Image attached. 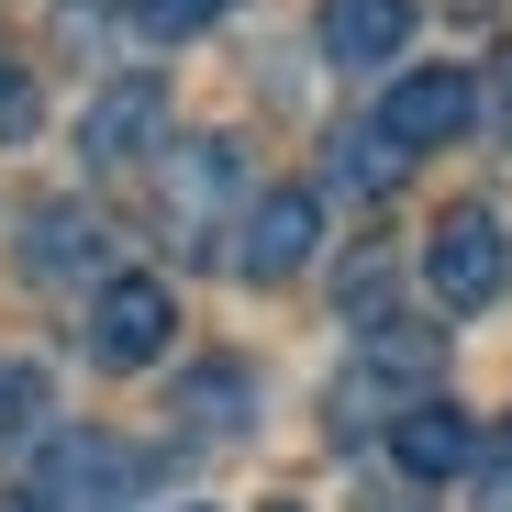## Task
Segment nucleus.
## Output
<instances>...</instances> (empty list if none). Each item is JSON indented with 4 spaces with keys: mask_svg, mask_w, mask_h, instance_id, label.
Wrapping results in <instances>:
<instances>
[{
    "mask_svg": "<svg viewBox=\"0 0 512 512\" xmlns=\"http://www.w3.org/2000/svg\"><path fill=\"white\" fill-rule=\"evenodd\" d=\"M312 245H323V201L301 190V179H279V190H256L245 212H234V279L245 290H279V279H301L312 268Z\"/></svg>",
    "mask_w": 512,
    "mask_h": 512,
    "instance_id": "nucleus-3",
    "label": "nucleus"
},
{
    "mask_svg": "<svg viewBox=\"0 0 512 512\" xmlns=\"http://www.w3.org/2000/svg\"><path fill=\"white\" fill-rule=\"evenodd\" d=\"M479 123H490V134H501V145H512V45H501V56H490V90H479Z\"/></svg>",
    "mask_w": 512,
    "mask_h": 512,
    "instance_id": "nucleus-18",
    "label": "nucleus"
},
{
    "mask_svg": "<svg viewBox=\"0 0 512 512\" xmlns=\"http://www.w3.org/2000/svg\"><path fill=\"white\" fill-rule=\"evenodd\" d=\"M134 468H145V457H134L123 435H56V446H45V479H34L23 501H34V512H101L112 490H134Z\"/></svg>",
    "mask_w": 512,
    "mask_h": 512,
    "instance_id": "nucleus-6",
    "label": "nucleus"
},
{
    "mask_svg": "<svg viewBox=\"0 0 512 512\" xmlns=\"http://www.w3.org/2000/svg\"><path fill=\"white\" fill-rule=\"evenodd\" d=\"M167 412H179V435L234 446V435H245V412H256V368H245V357H201V368L179 379V401H167Z\"/></svg>",
    "mask_w": 512,
    "mask_h": 512,
    "instance_id": "nucleus-9",
    "label": "nucleus"
},
{
    "mask_svg": "<svg viewBox=\"0 0 512 512\" xmlns=\"http://www.w3.org/2000/svg\"><path fill=\"white\" fill-rule=\"evenodd\" d=\"M45 435V368L34 357H0V446Z\"/></svg>",
    "mask_w": 512,
    "mask_h": 512,
    "instance_id": "nucleus-15",
    "label": "nucleus"
},
{
    "mask_svg": "<svg viewBox=\"0 0 512 512\" xmlns=\"http://www.w3.org/2000/svg\"><path fill=\"white\" fill-rule=\"evenodd\" d=\"M390 457H401V479L446 490V479H468V468H479V435H468V412L435 390V401H412V412L390 423Z\"/></svg>",
    "mask_w": 512,
    "mask_h": 512,
    "instance_id": "nucleus-8",
    "label": "nucleus"
},
{
    "mask_svg": "<svg viewBox=\"0 0 512 512\" xmlns=\"http://www.w3.org/2000/svg\"><path fill=\"white\" fill-rule=\"evenodd\" d=\"M312 34H323V56H334V67H379V56H401V45H412V0H323Z\"/></svg>",
    "mask_w": 512,
    "mask_h": 512,
    "instance_id": "nucleus-10",
    "label": "nucleus"
},
{
    "mask_svg": "<svg viewBox=\"0 0 512 512\" xmlns=\"http://www.w3.org/2000/svg\"><path fill=\"white\" fill-rule=\"evenodd\" d=\"M167 334H179V301H167V279L123 268L90 290V312H78V346H90V368H156Z\"/></svg>",
    "mask_w": 512,
    "mask_h": 512,
    "instance_id": "nucleus-4",
    "label": "nucleus"
},
{
    "mask_svg": "<svg viewBox=\"0 0 512 512\" xmlns=\"http://www.w3.org/2000/svg\"><path fill=\"white\" fill-rule=\"evenodd\" d=\"M323 179L346 190V201H390V190L412 179V145H401L390 123H346V134L323 145Z\"/></svg>",
    "mask_w": 512,
    "mask_h": 512,
    "instance_id": "nucleus-11",
    "label": "nucleus"
},
{
    "mask_svg": "<svg viewBox=\"0 0 512 512\" xmlns=\"http://www.w3.org/2000/svg\"><path fill=\"white\" fill-rule=\"evenodd\" d=\"M379 123L423 156V145H457L468 123H479V90L457 67H412V78H390V101H379Z\"/></svg>",
    "mask_w": 512,
    "mask_h": 512,
    "instance_id": "nucleus-7",
    "label": "nucleus"
},
{
    "mask_svg": "<svg viewBox=\"0 0 512 512\" xmlns=\"http://www.w3.org/2000/svg\"><path fill=\"white\" fill-rule=\"evenodd\" d=\"M145 145H167V78H112V90H90V112H78V156L90 167H134Z\"/></svg>",
    "mask_w": 512,
    "mask_h": 512,
    "instance_id": "nucleus-5",
    "label": "nucleus"
},
{
    "mask_svg": "<svg viewBox=\"0 0 512 512\" xmlns=\"http://www.w3.org/2000/svg\"><path fill=\"white\" fill-rule=\"evenodd\" d=\"M234 12V0H123V23L145 34V45H190V34H212Z\"/></svg>",
    "mask_w": 512,
    "mask_h": 512,
    "instance_id": "nucleus-14",
    "label": "nucleus"
},
{
    "mask_svg": "<svg viewBox=\"0 0 512 512\" xmlns=\"http://www.w3.org/2000/svg\"><path fill=\"white\" fill-rule=\"evenodd\" d=\"M101 212H78V201H45L34 223H23V268L34 279H78V268H101Z\"/></svg>",
    "mask_w": 512,
    "mask_h": 512,
    "instance_id": "nucleus-12",
    "label": "nucleus"
},
{
    "mask_svg": "<svg viewBox=\"0 0 512 512\" xmlns=\"http://www.w3.org/2000/svg\"><path fill=\"white\" fill-rule=\"evenodd\" d=\"M479 512H512V423L479 446Z\"/></svg>",
    "mask_w": 512,
    "mask_h": 512,
    "instance_id": "nucleus-17",
    "label": "nucleus"
},
{
    "mask_svg": "<svg viewBox=\"0 0 512 512\" xmlns=\"http://www.w3.org/2000/svg\"><path fill=\"white\" fill-rule=\"evenodd\" d=\"M190 512H201V501H190Z\"/></svg>",
    "mask_w": 512,
    "mask_h": 512,
    "instance_id": "nucleus-20",
    "label": "nucleus"
},
{
    "mask_svg": "<svg viewBox=\"0 0 512 512\" xmlns=\"http://www.w3.org/2000/svg\"><path fill=\"white\" fill-rule=\"evenodd\" d=\"M268 512H301V501H268Z\"/></svg>",
    "mask_w": 512,
    "mask_h": 512,
    "instance_id": "nucleus-19",
    "label": "nucleus"
},
{
    "mask_svg": "<svg viewBox=\"0 0 512 512\" xmlns=\"http://www.w3.org/2000/svg\"><path fill=\"white\" fill-rule=\"evenodd\" d=\"M501 279H512V234H501L490 201H457L435 234H423V290H435L446 312H490Z\"/></svg>",
    "mask_w": 512,
    "mask_h": 512,
    "instance_id": "nucleus-2",
    "label": "nucleus"
},
{
    "mask_svg": "<svg viewBox=\"0 0 512 512\" xmlns=\"http://www.w3.org/2000/svg\"><path fill=\"white\" fill-rule=\"evenodd\" d=\"M446 390V323H412V312H379L357 334V368L334 379V423H401L412 401H435Z\"/></svg>",
    "mask_w": 512,
    "mask_h": 512,
    "instance_id": "nucleus-1",
    "label": "nucleus"
},
{
    "mask_svg": "<svg viewBox=\"0 0 512 512\" xmlns=\"http://www.w3.org/2000/svg\"><path fill=\"white\" fill-rule=\"evenodd\" d=\"M34 123H45V101H34V78H23V67H0V145H23Z\"/></svg>",
    "mask_w": 512,
    "mask_h": 512,
    "instance_id": "nucleus-16",
    "label": "nucleus"
},
{
    "mask_svg": "<svg viewBox=\"0 0 512 512\" xmlns=\"http://www.w3.org/2000/svg\"><path fill=\"white\" fill-rule=\"evenodd\" d=\"M234 190V145L223 134H190L167 156V223H212V201Z\"/></svg>",
    "mask_w": 512,
    "mask_h": 512,
    "instance_id": "nucleus-13",
    "label": "nucleus"
}]
</instances>
